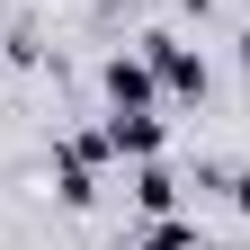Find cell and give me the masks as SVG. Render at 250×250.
I'll use <instances>...</instances> for the list:
<instances>
[{"label": "cell", "mask_w": 250, "mask_h": 250, "mask_svg": "<svg viewBox=\"0 0 250 250\" xmlns=\"http://www.w3.org/2000/svg\"><path fill=\"white\" fill-rule=\"evenodd\" d=\"M134 54L152 62V81H161L170 99H206V54L188 45V36H170V27H152V36H143Z\"/></svg>", "instance_id": "cell-1"}, {"label": "cell", "mask_w": 250, "mask_h": 250, "mask_svg": "<svg viewBox=\"0 0 250 250\" xmlns=\"http://www.w3.org/2000/svg\"><path fill=\"white\" fill-rule=\"evenodd\" d=\"M99 134H107V152H125V161H161V143H170V125L152 116V107H116V116L99 125Z\"/></svg>", "instance_id": "cell-2"}, {"label": "cell", "mask_w": 250, "mask_h": 250, "mask_svg": "<svg viewBox=\"0 0 250 250\" xmlns=\"http://www.w3.org/2000/svg\"><path fill=\"white\" fill-rule=\"evenodd\" d=\"M107 107H152V99H161V81H152V62L143 54H107Z\"/></svg>", "instance_id": "cell-3"}, {"label": "cell", "mask_w": 250, "mask_h": 250, "mask_svg": "<svg viewBox=\"0 0 250 250\" xmlns=\"http://www.w3.org/2000/svg\"><path fill=\"white\" fill-rule=\"evenodd\" d=\"M134 206L143 214H179V170L170 161H134Z\"/></svg>", "instance_id": "cell-4"}, {"label": "cell", "mask_w": 250, "mask_h": 250, "mask_svg": "<svg viewBox=\"0 0 250 250\" xmlns=\"http://www.w3.org/2000/svg\"><path fill=\"white\" fill-rule=\"evenodd\" d=\"M134 250H206V241H197V224H179V214H152V232Z\"/></svg>", "instance_id": "cell-5"}, {"label": "cell", "mask_w": 250, "mask_h": 250, "mask_svg": "<svg viewBox=\"0 0 250 250\" xmlns=\"http://www.w3.org/2000/svg\"><path fill=\"white\" fill-rule=\"evenodd\" d=\"M232 206H241V214H250V170H232Z\"/></svg>", "instance_id": "cell-6"}]
</instances>
